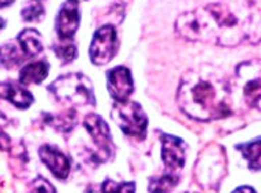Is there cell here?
Instances as JSON below:
<instances>
[{
    "label": "cell",
    "instance_id": "6da1fadb",
    "mask_svg": "<svg viewBox=\"0 0 261 193\" xmlns=\"http://www.w3.org/2000/svg\"><path fill=\"white\" fill-rule=\"evenodd\" d=\"M261 18L245 3H213L192 10L178 17L177 32L187 40L212 42L221 46H235L261 36Z\"/></svg>",
    "mask_w": 261,
    "mask_h": 193
},
{
    "label": "cell",
    "instance_id": "7a4b0ae2",
    "mask_svg": "<svg viewBox=\"0 0 261 193\" xmlns=\"http://www.w3.org/2000/svg\"><path fill=\"white\" fill-rule=\"evenodd\" d=\"M177 99L181 111L196 120H214L229 115L227 85L206 68L192 69L182 77Z\"/></svg>",
    "mask_w": 261,
    "mask_h": 193
},
{
    "label": "cell",
    "instance_id": "3957f363",
    "mask_svg": "<svg viewBox=\"0 0 261 193\" xmlns=\"http://www.w3.org/2000/svg\"><path fill=\"white\" fill-rule=\"evenodd\" d=\"M50 91L62 104H71L75 106L95 105L91 81L82 73H69L58 77L50 86Z\"/></svg>",
    "mask_w": 261,
    "mask_h": 193
},
{
    "label": "cell",
    "instance_id": "277c9868",
    "mask_svg": "<svg viewBox=\"0 0 261 193\" xmlns=\"http://www.w3.org/2000/svg\"><path fill=\"white\" fill-rule=\"evenodd\" d=\"M112 118L120 130L132 137L144 138L147 134V115L137 102H118L112 109Z\"/></svg>",
    "mask_w": 261,
    "mask_h": 193
},
{
    "label": "cell",
    "instance_id": "5b68a950",
    "mask_svg": "<svg viewBox=\"0 0 261 193\" xmlns=\"http://www.w3.org/2000/svg\"><path fill=\"white\" fill-rule=\"evenodd\" d=\"M237 76L247 104L261 109V61L243 62L238 66Z\"/></svg>",
    "mask_w": 261,
    "mask_h": 193
},
{
    "label": "cell",
    "instance_id": "8992f818",
    "mask_svg": "<svg viewBox=\"0 0 261 193\" xmlns=\"http://www.w3.org/2000/svg\"><path fill=\"white\" fill-rule=\"evenodd\" d=\"M118 50V36L114 26L107 25L94 33L90 46V60L94 65H105Z\"/></svg>",
    "mask_w": 261,
    "mask_h": 193
},
{
    "label": "cell",
    "instance_id": "52a82bcc",
    "mask_svg": "<svg viewBox=\"0 0 261 193\" xmlns=\"http://www.w3.org/2000/svg\"><path fill=\"white\" fill-rule=\"evenodd\" d=\"M162 159L169 174L178 175L186 163V144L180 138L162 135Z\"/></svg>",
    "mask_w": 261,
    "mask_h": 193
},
{
    "label": "cell",
    "instance_id": "ba28073f",
    "mask_svg": "<svg viewBox=\"0 0 261 193\" xmlns=\"http://www.w3.org/2000/svg\"><path fill=\"white\" fill-rule=\"evenodd\" d=\"M85 127L93 138V141L100 149V152L104 155L105 159H108L114 153V144H112V137H111L110 128L107 123L102 120L98 115H87L85 119Z\"/></svg>",
    "mask_w": 261,
    "mask_h": 193
},
{
    "label": "cell",
    "instance_id": "9c48e42d",
    "mask_svg": "<svg viewBox=\"0 0 261 193\" xmlns=\"http://www.w3.org/2000/svg\"><path fill=\"white\" fill-rule=\"evenodd\" d=\"M81 14H79V5L77 0H67L61 6L56 21V31L61 40H71L79 26Z\"/></svg>",
    "mask_w": 261,
    "mask_h": 193
},
{
    "label": "cell",
    "instance_id": "30bf717a",
    "mask_svg": "<svg viewBox=\"0 0 261 193\" xmlns=\"http://www.w3.org/2000/svg\"><path fill=\"white\" fill-rule=\"evenodd\" d=\"M107 79H108L107 86H108L111 97L118 102L127 101L130 94L133 93V79L127 68L124 66L114 68L112 71L108 72Z\"/></svg>",
    "mask_w": 261,
    "mask_h": 193
},
{
    "label": "cell",
    "instance_id": "8fae6325",
    "mask_svg": "<svg viewBox=\"0 0 261 193\" xmlns=\"http://www.w3.org/2000/svg\"><path fill=\"white\" fill-rule=\"evenodd\" d=\"M39 156L44 164L47 166L54 177L60 179H65L71 171V164L67 156L62 155L61 152L50 145H43L39 151Z\"/></svg>",
    "mask_w": 261,
    "mask_h": 193
},
{
    "label": "cell",
    "instance_id": "7c38bea8",
    "mask_svg": "<svg viewBox=\"0 0 261 193\" xmlns=\"http://www.w3.org/2000/svg\"><path fill=\"white\" fill-rule=\"evenodd\" d=\"M0 98L7 99L19 109L29 108L34 102L28 90L14 83H0Z\"/></svg>",
    "mask_w": 261,
    "mask_h": 193
},
{
    "label": "cell",
    "instance_id": "4fadbf2b",
    "mask_svg": "<svg viewBox=\"0 0 261 193\" xmlns=\"http://www.w3.org/2000/svg\"><path fill=\"white\" fill-rule=\"evenodd\" d=\"M50 66L47 62L38 61L25 65L19 72V85H40L48 75Z\"/></svg>",
    "mask_w": 261,
    "mask_h": 193
},
{
    "label": "cell",
    "instance_id": "5bb4252c",
    "mask_svg": "<svg viewBox=\"0 0 261 193\" xmlns=\"http://www.w3.org/2000/svg\"><path fill=\"white\" fill-rule=\"evenodd\" d=\"M19 48L24 52L25 58L38 56L39 52L43 51L42 36L35 29H24L18 35Z\"/></svg>",
    "mask_w": 261,
    "mask_h": 193
},
{
    "label": "cell",
    "instance_id": "9a60e30c",
    "mask_svg": "<svg viewBox=\"0 0 261 193\" xmlns=\"http://www.w3.org/2000/svg\"><path fill=\"white\" fill-rule=\"evenodd\" d=\"M25 60L22 50H18V46L14 43H7L0 46V62L6 68H15Z\"/></svg>",
    "mask_w": 261,
    "mask_h": 193
},
{
    "label": "cell",
    "instance_id": "2e32d148",
    "mask_svg": "<svg viewBox=\"0 0 261 193\" xmlns=\"http://www.w3.org/2000/svg\"><path fill=\"white\" fill-rule=\"evenodd\" d=\"M238 149H241L243 156L249 161V167L253 170H261V140L238 145Z\"/></svg>",
    "mask_w": 261,
    "mask_h": 193
},
{
    "label": "cell",
    "instance_id": "e0dca14e",
    "mask_svg": "<svg viewBox=\"0 0 261 193\" xmlns=\"http://www.w3.org/2000/svg\"><path fill=\"white\" fill-rule=\"evenodd\" d=\"M178 184V175L163 174L162 177L152 178L149 182V192L151 193H167Z\"/></svg>",
    "mask_w": 261,
    "mask_h": 193
},
{
    "label": "cell",
    "instance_id": "ac0fdd59",
    "mask_svg": "<svg viewBox=\"0 0 261 193\" xmlns=\"http://www.w3.org/2000/svg\"><path fill=\"white\" fill-rule=\"evenodd\" d=\"M22 18L28 22H36L39 19L44 17V7H43V0H29L27 6L22 9Z\"/></svg>",
    "mask_w": 261,
    "mask_h": 193
},
{
    "label": "cell",
    "instance_id": "d6986e66",
    "mask_svg": "<svg viewBox=\"0 0 261 193\" xmlns=\"http://www.w3.org/2000/svg\"><path fill=\"white\" fill-rule=\"evenodd\" d=\"M54 51H56V56H57L62 62L73 61L76 58V56H77L76 46L73 43H71V40H61L60 44H56V46H54Z\"/></svg>",
    "mask_w": 261,
    "mask_h": 193
},
{
    "label": "cell",
    "instance_id": "ffe728a7",
    "mask_svg": "<svg viewBox=\"0 0 261 193\" xmlns=\"http://www.w3.org/2000/svg\"><path fill=\"white\" fill-rule=\"evenodd\" d=\"M102 192L104 193H134L136 192V186L133 182H114L111 179H107L102 184Z\"/></svg>",
    "mask_w": 261,
    "mask_h": 193
},
{
    "label": "cell",
    "instance_id": "44dd1931",
    "mask_svg": "<svg viewBox=\"0 0 261 193\" xmlns=\"http://www.w3.org/2000/svg\"><path fill=\"white\" fill-rule=\"evenodd\" d=\"M28 193H56V190H54V188L50 185L47 179L39 177L31 184Z\"/></svg>",
    "mask_w": 261,
    "mask_h": 193
},
{
    "label": "cell",
    "instance_id": "7402d4cb",
    "mask_svg": "<svg viewBox=\"0 0 261 193\" xmlns=\"http://www.w3.org/2000/svg\"><path fill=\"white\" fill-rule=\"evenodd\" d=\"M10 145V138L6 135L5 132L0 130V149H7Z\"/></svg>",
    "mask_w": 261,
    "mask_h": 193
},
{
    "label": "cell",
    "instance_id": "603a6c76",
    "mask_svg": "<svg viewBox=\"0 0 261 193\" xmlns=\"http://www.w3.org/2000/svg\"><path fill=\"white\" fill-rule=\"evenodd\" d=\"M233 193H256V192H254L252 188H249V186H242V188H238Z\"/></svg>",
    "mask_w": 261,
    "mask_h": 193
},
{
    "label": "cell",
    "instance_id": "cb8c5ba5",
    "mask_svg": "<svg viewBox=\"0 0 261 193\" xmlns=\"http://www.w3.org/2000/svg\"><path fill=\"white\" fill-rule=\"evenodd\" d=\"M14 0H0V9H3V7H7L13 3Z\"/></svg>",
    "mask_w": 261,
    "mask_h": 193
},
{
    "label": "cell",
    "instance_id": "d4e9b609",
    "mask_svg": "<svg viewBox=\"0 0 261 193\" xmlns=\"http://www.w3.org/2000/svg\"><path fill=\"white\" fill-rule=\"evenodd\" d=\"M3 26H5V21H3V19L0 18V29L3 28Z\"/></svg>",
    "mask_w": 261,
    "mask_h": 193
}]
</instances>
